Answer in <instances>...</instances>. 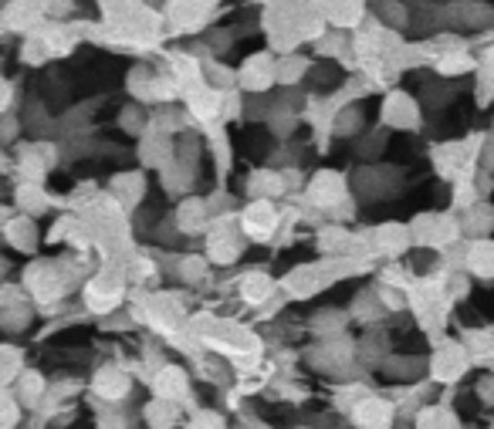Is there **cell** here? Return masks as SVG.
<instances>
[{"label":"cell","instance_id":"obj_9","mask_svg":"<svg viewBox=\"0 0 494 429\" xmlns=\"http://www.w3.org/2000/svg\"><path fill=\"white\" fill-rule=\"evenodd\" d=\"M409 230L407 227H400V223H386V227H380L376 234H373V250L376 254H390V257H396V254H403V250L409 247Z\"/></svg>","mask_w":494,"mask_h":429},{"label":"cell","instance_id":"obj_23","mask_svg":"<svg viewBox=\"0 0 494 429\" xmlns=\"http://www.w3.org/2000/svg\"><path fill=\"white\" fill-rule=\"evenodd\" d=\"M478 396L484 402H494V375H484L478 382Z\"/></svg>","mask_w":494,"mask_h":429},{"label":"cell","instance_id":"obj_15","mask_svg":"<svg viewBox=\"0 0 494 429\" xmlns=\"http://www.w3.org/2000/svg\"><path fill=\"white\" fill-rule=\"evenodd\" d=\"M112 196H115V203H122V207L139 203L142 200V176L139 173H122V176H115Z\"/></svg>","mask_w":494,"mask_h":429},{"label":"cell","instance_id":"obj_18","mask_svg":"<svg viewBox=\"0 0 494 429\" xmlns=\"http://www.w3.org/2000/svg\"><path fill=\"white\" fill-rule=\"evenodd\" d=\"M17 372H21V352L14 345L4 348V386H14Z\"/></svg>","mask_w":494,"mask_h":429},{"label":"cell","instance_id":"obj_12","mask_svg":"<svg viewBox=\"0 0 494 429\" xmlns=\"http://www.w3.org/2000/svg\"><path fill=\"white\" fill-rule=\"evenodd\" d=\"M176 419H180V406L173 399H159V396H156V399L146 406V423L153 429H173Z\"/></svg>","mask_w":494,"mask_h":429},{"label":"cell","instance_id":"obj_2","mask_svg":"<svg viewBox=\"0 0 494 429\" xmlns=\"http://www.w3.org/2000/svg\"><path fill=\"white\" fill-rule=\"evenodd\" d=\"M240 230L251 240H271V234L278 230V210L271 207V200H251L240 213Z\"/></svg>","mask_w":494,"mask_h":429},{"label":"cell","instance_id":"obj_3","mask_svg":"<svg viewBox=\"0 0 494 429\" xmlns=\"http://www.w3.org/2000/svg\"><path fill=\"white\" fill-rule=\"evenodd\" d=\"M353 423L359 429H390L393 426V406L386 399H376V396H363V399L353 406Z\"/></svg>","mask_w":494,"mask_h":429},{"label":"cell","instance_id":"obj_16","mask_svg":"<svg viewBox=\"0 0 494 429\" xmlns=\"http://www.w3.org/2000/svg\"><path fill=\"white\" fill-rule=\"evenodd\" d=\"M17 203H21L24 213H41V210L48 207V196L38 190V183H24V186L17 190Z\"/></svg>","mask_w":494,"mask_h":429},{"label":"cell","instance_id":"obj_6","mask_svg":"<svg viewBox=\"0 0 494 429\" xmlns=\"http://www.w3.org/2000/svg\"><path fill=\"white\" fill-rule=\"evenodd\" d=\"M153 389L159 399H173V402H186L190 399V379L184 369L176 365H163L153 372Z\"/></svg>","mask_w":494,"mask_h":429},{"label":"cell","instance_id":"obj_20","mask_svg":"<svg viewBox=\"0 0 494 429\" xmlns=\"http://www.w3.org/2000/svg\"><path fill=\"white\" fill-rule=\"evenodd\" d=\"M305 75V61L301 58H288L284 61V68H278V82H284V85H295V78H301Z\"/></svg>","mask_w":494,"mask_h":429},{"label":"cell","instance_id":"obj_5","mask_svg":"<svg viewBox=\"0 0 494 429\" xmlns=\"http://www.w3.org/2000/svg\"><path fill=\"white\" fill-rule=\"evenodd\" d=\"M382 122L393 129H417L420 125V109L407 92H393L382 102Z\"/></svg>","mask_w":494,"mask_h":429},{"label":"cell","instance_id":"obj_13","mask_svg":"<svg viewBox=\"0 0 494 429\" xmlns=\"http://www.w3.org/2000/svg\"><path fill=\"white\" fill-rule=\"evenodd\" d=\"M467 271L478 277H494V244L491 240H478L467 247Z\"/></svg>","mask_w":494,"mask_h":429},{"label":"cell","instance_id":"obj_10","mask_svg":"<svg viewBox=\"0 0 494 429\" xmlns=\"http://www.w3.org/2000/svg\"><path fill=\"white\" fill-rule=\"evenodd\" d=\"M271 291H274V284H271V277L261 274V271H251V274L240 277V298H244L247 305H261V301H268Z\"/></svg>","mask_w":494,"mask_h":429},{"label":"cell","instance_id":"obj_14","mask_svg":"<svg viewBox=\"0 0 494 429\" xmlns=\"http://www.w3.org/2000/svg\"><path fill=\"white\" fill-rule=\"evenodd\" d=\"M17 399L24 402V406H38V402L44 399V396H48V382H44L41 375L38 372H28V369H24V372L17 375Z\"/></svg>","mask_w":494,"mask_h":429},{"label":"cell","instance_id":"obj_19","mask_svg":"<svg viewBox=\"0 0 494 429\" xmlns=\"http://www.w3.org/2000/svg\"><path fill=\"white\" fill-rule=\"evenodd\" d=\"M180 277L190 281V284H197V281L207 277V264L200 261V257H184V261H180Z\"/></svg>","mask_w":494,"mask_h":429},{"label":"cell","instance_id":"obj_1","mask_svg":"<svg viewBox=\"0 0 494 429\" xmlns=\"http://www.w3.org/2000/svg\"><path fill=\"white\" fill-rule=\"evenodd\" d=\"M467 362H471V352H467L464 342H444L437 348V355L430 362V375L437 382H457L464 375Z\"/></svg>","mask_w":494,"mask_h":429},{"label":"cell","instance_id":"obj_4","mask_svg":"<svg viewBox=\"0 0 494 429\" xmlns=\"http://www.w3.org/2000/svg\"><path fill=\"white\" fill-rule=\"evenodd\" d=\"M309 200L315 207L322 210H336V207H346V180H342L339 173H319L309 186Z\"/></svg>","mask_w":494,"mask_h":429},{"label":"cell","instance_id":"obj_22","mask_svg":"<svg viewBox=\"0 0 494 429\" xmlns=\"http://www.w3.org/2000/svg\"><path fill=\"white\" fill-rule=\"evenodd\" d=\"M17 406H24V402L17 399L14 392H7V396H4V429H14L17 416H21V409H17Z\"/></svg>","mask_w":494,"mask_h":429},{"label":"cell","instance_id":"obj_17","mask_svg":"<svg viewBox=\"0 0 494 429\" xmlns=\"http://www.w3.org/2000/svg\"><path fill=\"white\" fill-rule=\"evenodd\" d=\"M440 75H464V71L474 68V61L467 55H447V58H440Z\"/></svg>","mask_w":494,"mask_h":429},{"label":"cell","instance_id":"obj_8","mask_svg":"<svg viewBox=\"0 0 494 429\" xmlns=\"http://www.w3.org/2000/svg\"><path fill=\"white\" fill-rule=\"evenodd\" d=\"M92 389H95V396L105 402H119L129 396V389H132V382H129V375L122 372V369H115V365H109V369H99L95 372V382H92Z\"/></svg>","mask_w":494,"mask_h":429},{"label":"cell","instance_id":"obj_7","mask_svg":"<svg viewBox=\"0 0 494 429\" xmlns=\"http://www.w3.org/2000/svg\"><path fill=\"white\" fill-rule=\"evenodd\" d=\"M278 78V68H274V61L268 55H255L244 68H240V85H244V92H268L271 82Z\"/></svg>","mask_w":494,"mask_h":429},{"label":"cell","instance_id":"obj_21","mask_svg":"<svg viewBox=\"0 0 494 429\" xmlns=\"http://www.w3.org/2000/svg\"><path fill=\"white\" fill-rule=\"evenodd\" d=\"M186 429H224V419L217 413H193V419L186 423Z\"/></svg>","mask_w":494,"mask_h":429},{"label":"cell","instance_id":"obj_11","mask_svg":"<svg viewBox=\"0 0 494 429\" xmlns=\"http://www.w3.org/2000/svg\"><path fill=\"white\" fill-rule=\"evenodd\" d=\"M4 234H7V244L17 247V250H34V244H38V234H34V220H31V213L17 217V220H7Z\"/></svg>","mask_w":494,"mask_h":429}]
</instances>
